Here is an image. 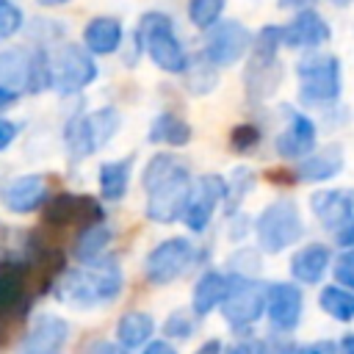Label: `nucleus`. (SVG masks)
<instances>
[{
	"mask_svg": "<svg viewBox=\"0 0 354 354\" xmlns=\"http://www.w3.org/2000/svg\"><path fill=\"white\" fill-rule=\"evenodd\" d=\"M194 318H196V315H194V313H185V310L169 313V318L163 321V335L171 337V340H188V337L194 335V326H196Z\"/></svg>",
	"mask_w": 354,
	"mask_h": 354,
	"instance_id": "72a5a7b5",
	"label": "nucleus"
},
{
	"mask_svg": "<svg viewBox=\"0 0 354 354\" xmlns=\"http://www.w3.org/2000/svg\"><path fill=\"white\" fill-rule=\"evenodd\" d=\"M25 25V14L14 0H0V41L11 39L14 33H19V28Z\"/></svg>",
	"mask_w": 354,
	"mask_h": 354,
	"instance_id": "f704fd0d",
	"label": "nucleus"
},
{
	"mask_svg": "<svg viewBox=\"0 0 354 354\" xmlns=\"http://www.w3.org/2000/svg\"><path fill=\"white\" fill-rule=\"evenodd\" d=\"M310 210L332 235L354 221V194L346 188H321L310 194Z\"/></svg>",
	"mask_w": 354,
	"mask_h": 354,
	"instance_id": "aec40b11",
	"label": "nucleus"
},
{
	"mask_svg": "<svg viewBox=\"0 0 354 354\" xmlns=\"http://www.w3.org/2000/svg\"><path fill=\"white\" fill-rule=\"evenodd\" d=\"M329 39H332V28L315 8L296 11L290 22L282 25V47L290 50H318Z\"/></svg>",
	"mask_w": 354,
	"mask_h": 354,
	"instance_id": "f3484780",
	"label": "nucleus"
},
{
	"mask_svg": "<svg viewBox=\"0 0 354 354\" xmlns=\"http://www.w3.org/2000/svg\"><path fill=\"white\" fill-rule=\"evenodd\" d=\"M39 6H44V8H58V6H66V3H72V0H36Z\"/></svg>",
	"mask_w": 354,
	"mask_h": 354,
	"instance_id": "09e8293b",
	"label": "nucleus"
},
{
	"mask_svg": "<svg viewBox=\"0 0 354 354\" xmlns=\"http://www.w3.org/2000/svg\"><path fill=\"white\" fill-rule=\"evenodd\" d=\"M191 183L194 180L185 160H180L174 152H155L141 171V185L147 194V218L155 224L177 221L183 216Z\"/></svg>",
	"mask_w": 354,
	"mask_h": 354,
	"instance_id": "f257e3e1",
	"label": "nucleus"
},
{
	"mask_svg": "<svg viewBox=\"0 0 354 354\" xmlns=\"http://www.w3.org/2000/svg\"><path fill=\"white\" fill-rule=\"evenodd\" d=\"M227 199V177L221 174H202L199 180L191 183V191H188V199H185V207H183V216L180 221L191 230V232H205L216 207Z\"/></svg>",
	"mask_w": 354,
	"mask_h": 354,
	"instance_id": "f8f14e48",
	"label": "nucleus"
},
{
	"mask_svg": "<svg viewBox=\"0 0 354 354\" xmlns=\"http://www.w3.org/2000/svg\"><path fill=\"white\" fill-rule=\"evenodd\" d=\"M332 249L321 241H310L290 254V277L296 285H318L332 268Z\"/></svg>",
	"mask_w": 354,
	"mask_h": 354,
	"instance_id": "412c9836",
	"label": "nucleus"
},
{
	"mask_svg": "<svg viewBox=\"0 0 354 354\" xmlns=\"http://www.w3.org/2000/svg\"><path fill=\"white\" fill-rule=\"evenodd\" d=\"M194 257H196V249L185 235L166 238L149 249L144 260V277L149 285H158V288L171 285L191 268Z\"/></svg>",
	"mask_w": 354,
	"mask_h": 354,
	"instance_id": "9d476101",
	"label": "nucleus"
},
{
	"mask_svg": "<svg viewBox=\"0 0 354 354\" xmlns=\"http://www.w3.org/2000/svg\"><path fill=\"white\" fill-rule=\"evenodd\" d=\"M337 354H354V332H348L337 340Z\"/></svg>",
	"mask_w": 354,
	"mask_h": 354,
	"instance_id": "49530a36",
	"label": "nucleus"
},
{
	"mask_svg": "<svg viewBox=\"0 0 354 354\" xmlns=\"http://www.w3.org/2000/svg\"><path fill=\"white\" fill-rule=\"evenodd\" d=\"M122 288H124V274L113 257L80 263V268L64 271V277L55 282L58 299L77 310H94V307L111 304L119 299Z\"/></svg>",
	"mask_w": 354,
	"mask_h": 354,
	"instance_id": "f03ea898",
	"label": "nucleus"
},
{
	"mask_svg": "<svg viewBox=\"0 0 354 354\" xmlns=\"http://www.w3.org/2000/svg\"><path fill=\"white\" fill-rule=\"evenodd\" d=\"M224 354H268V346L263 337H241L230 348H224Z\"/></svg>",
	"mask_w": 354,
	"mask_h": 354,
	"instance_id": "4c0bfd02",
	"label": "nucleus"
},
{
	"mask_svg": "<svg viewBox=\"0 0 354 354\" xmlns=\"http://www.w3.org/2000/svg\"><path fill=\"white\" fill-rule=\"evenodd\" d=\"M141 354H177V348L169 340H149Z\"/></svg>",
	"mask_w": 354,
	"mask_h": 354,
	"instance_id": "79ce46f5",
	"label": "nucleus"
},
{
	"mask_svg": "<svg viewBox=\"0 0 354 354\" xmlns=\"http://www.w3.org/2000/svg\"><path fill=\"white\" fill-rule=\"evenodd\" d=\"M266 296H268V282H263L260 277H235V274H230V290H227V299L218 307L227 326L232 332L252 329L266 315Z\"/></svg>",
	"mask_w": 354,
	"mask_h": 354,
	"instance_id": "6e6552de",
	"label": "nucleus"
},
{
	"mask_svg": "<svg viewBox=\"0 0 354 354\" xmlns=\"http://www.w3.org/2000/svg\"><path fill=\"white\" fill-rule=\"evenodd\" d=\"M277 6L282 8V11H304V8H313L315 6V0H277Z\"/></svg>",
	"mask_w": 354,
	"mask_h": 354,
	"instance_id": "c03bdc74",
	"label": "nucleus"
},
{
	"mask_svg": "<svg viewBox=\"0 0 354 354\" xmlns=\"http://www.w3.org/2000/svg\"><path fill=\"white\" fill-rule=\"evenodd\" d=\"M332 277H335V285L354 290V249H340V254H335Z\"/></svg>",
	"mask_w": 354,
	"mask_h": 354,
	"instance_id": "c9c22d12",
	"label": "nucleus"
},
{
	"mask_svg": "<svg viewBox=\"0 0 354 354\" xmlns=\"http://www.w3.org/2000/svg\"><path fill=\"white\" fill-rule=\"evenodd\" d=\"M19 122H11V119H6V116H0V152L3 149H8L14 141H17V136H19Z\"/></svg>",
	"mask_w": 354,
	"mask_h": 354,
	"instance_id": "58836bf2",
	"label": "nucleus"
},
{
	"mask_svg": "<svg viewBox=\"0 0 354 354\" xmlns=\"http://www.w3.org/2000/svg\"><path fill=\"white\" fill-rule=\"evenodd\" d=\"M301 235H304V221H301L299 205L290 196H279L268 202L254 218V238L260 252L266 254H279L296 246Z\"/></svg>",
	"mask_w": 354,
	"mask_h": 354,
	"instance_id": "39448f33",
	"label": "nucleus"
},
{
	"mask_svg": "<svg viewBox=\"0 0 354 354\" xmlns=\"http://www.w3.org/2000/svg\"><path fill=\"white\" fill-rule=\"evenodd\" d=\"M282 111H285V127L274 138V149L285 160H301L315 149L318 127L307 113H301L296 108H282Z\"/></svg>",
	"mask_w": 354,
	"mask_h": 354,
	"instance_id": "2eb2a0df",
	"label": "nucleus"
},
{
	"mask_svg": "<svg viewBox=\"0 0 354 354\" xmlns=\"http://www.w3.org/2000/svg\"><path fill=\"white\" fill-rule=\"evenodd\" d=\"M191 138H194L191 124H188L183 116L169 113V111L158 113V116L149 122V130H147V141H149V144H166V147H174V149L188 147Z\"/></svg>",
	"mask_w": 354,
	"mask_h": 354,
	"instance_id": "a878e982",
	"label": "nucleus"
},
{
	"mask_svg": "<svg viewBox=\"0 0 354 354\" xmlns=\"http://www.w3.org/2000/svg\"><path fill=\"white\" fill-rule=\"evenodd\" d=\"M105 210L88 194H58L44 202V224L47 227H94L102 224Z\"/></svg>",
	"mask_w": 354,
	"mask_h": 354,
	"instance_id": "ddd939ff",
	"label": "nucleus"
},
{
	"mask_svg": "<svg viewBox=\"0 0 354 354\" xmlns=\"http://www.w3.org/2000/svg\"><path fill=\"white\" fill-rule=\"evenodd\" d=\"M254 188V171L252 169H246V166H238L232 174H230V180H227V213L230 216H235L238 213V205L246 199V194Z\"/></svg>",
	"mask_w": 354,
	"mask_h": 354,
	"instance_id": "7c9ffc66",
	"label": "nucleus"
},
{
	"mask_svg": "<svg viewBox=\"0 0 354 354\" xmlns=\"http://www.w3.org/2000/svg\"><path fill=\"white\" fill-rule=\"evenodd\" d=\"M296 354H337V343L335 340H315L310 346L296 348Z\"/></svg>",
	"mask_w": 354,
	"mask_h": 354,
	"instance_id": "ea45409f",
	"label": "nucleus"
},
{
	"mask_svg": "<svg viewBox=\"0 0 354 354\" xmlns=\"http://www.w3.org/2000/svg\"><path fill=\"white\" fill-rule=\"evenodd\" d=\"M296 97L304 108H332L343 94V66L332 53L310 50L296 61Z\"/></svg>",
	"mask_w": 354,
	"mask_h": 354,
	"instance_id": "7ed1b4c3",
	"label": "nucleus"
},
{
	"mask_svg": "<svg viewBox=\"0 0 354 354\" xmlns=\"http://www.w3.org/2000/svg\"><path fill=\"white\" fill-rule=\"evenodd\" d=\"M86 354H130L122 343H113V340H97Z\"/></svg>",
	"mask_w": 354,
	"mask_h": 354,
	"instance_id": "a19ab883",
	"label": "nucleus"
},
{
	"mask_svg": "<svg viewBox=\"0 0 354 354\" xmlns=\"http://www.w3.org/2000/svg\"><path fill=\"white\" fill-rule=\"evenodd\" d=\"M119 127H122V116L113 105H102L91 113L69 119L64 127V144H66L69 160L77 163V160L94 155L119 133Z\"/></svg>",
	"mask_w": 354,
	"mask_h": 354,
	"instance_id": "0eeeda50",
	"label": "nucleus"
},
{
	"mask_svg": "<svg viewBox=\"0 0 354 354\" xmlns=\"http://www.w3.org/2000/svg\"><path fill=\"white\" fill-rule=\"evenodd\" d=\"M227 290H230V274L218 268H205L191 290V313L196 318H207L213 310L221 307V301L227 299Z\"/></svg>",
	"mask_w": 354,
	"mask_h": 354,
	"instance_id": "5701e85b",
	"label": "nucleus"
},
{
	"mask_svg": "<svg viewBox=\"0 0 354 354\" xmlns=\"http://www.w3.org/2000/svg\"><path fill=\"white\" fill-rule=\"evenodd\" d=\"M47 199H50V191L41 174H19L0 185V205L17 216L41 210Z\"/></svg>",
	"mask_w": 354,
	"mask_h": 354,
	"instance_id": "dca6fc26",
	"label": "nucleus"
},
{
	"mask_svg": "<svg viewBox=\"0 0 354 354\" xmlns=\"http://www.w3.org/2000/svg\"><path fill=\"white\" fill-rule=\"evenodd\" d=\"M271 183H277V185H290V183H299L296 180V171H288V169H277V171H268L266 174Z\"/></svg>",
	"mask_w": 354,
	"mask_h": 354,
	"instance_id": "37998d69",
	"label": "nucleus"
},
{
	"mask_svg": "<svg viewBox=\"0 0 354 354\" xmlns=\"http://www.w3.org/2000/svg\"><path fill=\"white\" fill-rule=\"evenodd\" d=\"M50 72H53V88L58 94H77L88 88L100 75L94 55L80 44H61L50 55Z\"/></svg>",
	"mask_w": 354,
	"mask_h": 354,
	"instance_id": "1a4fd4ad",
	"label": "nucleus"
},
{
	"mask_svg": "<svg viewBox=\"0 0 354 354\" xmlns=\"http://www.w3.org/2000/svg\"><path fill=\"white\" fill-rule=\"evenodd\" d=\"M183 80H185V88L191 94H210L216 86H218V69L199 53V58H188V66L183 72Z\"/></svg>",
	"mask_w": 354,
	"mask_h": 354,
	"instance_id": "c756f323",
	"label": "nucleus"
},
{
	"mask_svg": "<svg viewBox=\"0 0 354 354\" xmlns=\"http://www.w3.org/2000/svg\"><path fill=\"white\" fill-rule=\"evenodd\" d=\"M282 86V64L279 55H257L249 53L246 66H243V91L249 102H263L277 94Z\"/></svg>",
	"mask_w": 354,
	"mask_h": 354,
	"instance_id": "a211bd4d",
	"label": "nucleus"
},
{
	"mask_svg": "<svg viewBox=\"0 0 354 354\" xmlns=\"http://www.w3.org/2000/svg\"><path fill=\"white\" fill-rule=\"evenodd\" d=\"M230 268L235 277H254L260 271V254L254 249H243V252H235L232 260H230Z\"/></svg>",
	"mask_w": 354,
	"mask_h": 354,
	"instance_id": "e433bc0d",
	"label": "nucleus"
},
{
	"mask_svg": "<svg viewBox=\"0 0 354 354\" xmlns=\"http://www.w3.org/2000/svg\"><path fill=\"white\" fill-rule=\"evenodd\" d=\"M111 238H113V232L105 224H94V227L80 230L77 238H75V257L80 263H94V260L105 257V249H108Z\"/></svg>",
	"mask_w": 354,
	"mask_h": 354,
	"instance_id": "c85d7f7f",
	"label": "nucleus"
},
{
	"mask_svg": "<svg viewBox=\"0 0 354 354\" xmlns=\"http://www.w3.org/2000/svg\"><path fill=\"white\" fill-rule=\"evenodd\" d=\"M124 39V28L116 17H94L83 28V47L91 55H111L119 50Z\"/></svg>",
	"mask_w": 354,
	"mask_h": 354,
	"instance_id": "b1692460",
	"label": "nucleus"
},
{
	"mask_svg": "<svg viewBox=\"0 0 354 354\" xmlns=\"http://www.w3.org/2000/svg\"><path fill=\"white\" fill-rule=\"evenodd\" d=\"M227 0H188V19L199 30H210L221 14H224Z\"/></svg>",
	"mask_w": 354,
	"mask_h": 354,
	"instance_id": "2f4dec72",
	"label": "nucleus"
},
{
	"mask_svg": "<svg viewBox=\"0 0 354 354\" xmlns=\"http://www.w3.org/2000/svg\"><path fill=\"white\" fill-rule=\"evenodd\" d=\"M304 315V293L296 282H268L266 318L277 335H290Z\"/></svg>",
	"mask_w": 354,
	"mask_h": 354,
	"instance_id": "4468645a",
	"label": "nucleus"
},
{
	"mask_svg": "<svg viewBox=\"0 0 354 354\" xmlns=\"http://www.w3.org/2000/svg\"><path fill=\"white\" fill-rule=\"evenodd\" d=\"M66 340H69V324L61 315L44 313L28 326L17 354H64Z\"/></svg>",
	"mask_w": 354,
	"mask_h": 354,
	"instance_id": "6ab92c4d",
	"label": "nucleus"
},
{
	"mask_svg": "<svg viewBox=\"0 0 354 354\" xmlns=\"http://www.w3.org/2000/svg\"><path fill=\"white\" fill-rule=\"evenodd\" d=\"M155 335V318L144 310H130L116 324V343H122L127 351L144 348Z\"/></svg>",
	"mask_w": 354,
	"mask_h": 354,
	"instance_id": "bb28decb",
	"label": "nucleus"
},
{
	"mask_svg": "<svg viewBox=\"0 0 354 354\" xmlns=\"http://www.w3.org/2000/svg\"><path fill=\"white\" fill-rule=\"evenodd\" d=\"M346 166V152L340 144H326L321 149H313L307 158H301L293 171L299 183H326L332 177H337Z\"/></svg>",
	"mask_w": 354,
	"mask_h": 354,
	"instance_id": "4be33fe9",
	"label": "nucleus"
},
{
	"mask_svg": "<svg viewBox=\"0 0 354 354\" xmlns=\"http://www.w3.org/2000/svg\"><path fill=\"white\" fill-rule=\"evenodd\" d=\"M194 354H224V346H221V340L210 337V340H205Z\"/></svg>",
	"mask_w": 354,
	"mask_h": 354,
	"instance_id": "a18cd8bd",
	"label": "nucleus"
},
{
	"mask_svg": "<svg viewBox=\"0 0 354 354\" xmlns=\"http://www.w3.org/2000/svg\"><path fill=\"white\" fill-rule=\"evenodd\" d=\"M133 160L136 155H124V158H113L105 160L97 171V183H100V194L105 202H119L124 199L127 188H130V174H133Z\"/></svg>",
	"mask_w": 354,
	"mask_h": 354,
	"instance_id": "393cba45",
	"label": "nucleus"
},
{
	"mask_svg": "<svg viewBox=\"0 0 354 354\" xmlns=\"http://www.w3.org/2000/svg\"><path fill=\"white\" fill-rule=\"evenodd\" d=\"M249 47H252V33H249V28L243 22H238V19H218L205 33L202 55L216 69H227V66H235L243 55H249Z\"/></svg>",
	"mask_w": 354,
	"mask_h": 354,
	"instance_id": "9b49d317",
	"label": "nucleus"
},
{
	"mask_svg": "<svg viewBox=\"0 0 354 354\" xmlns=\"http://www.w3.org/2000/svg\"><path fill=\"white\" fill-rule=\"evenodd\" d=\"M0 88L14 94H41L53 88L50 55L44 50L8 47L0 53Z\"/></svg>",
	"mask_w": 354,
	"mask_h": 354,
	"instance_id": "423d86ee",
	"label": "nucleus"
},
{
	"mask_svg": "<svg viewBox=\"0 0 354 354\" xmlns=\"http://www.w3.org/2000/svg\"><path fill=\"white\" fill-rule=\"evenodd\" d=\"M318 307L340 324H351L354 321V290L340 288V285H324L318 293Z\"/></svg>",
	"mask_w": 354,
	"mask_h": 354,
	"instance_id": "cd10ccee",
	"label": "nucleus"
},
{
	"mask_svg": "<svg viewBox=\"0 0 354 354\" xmlns=\"http://www.w3.org/2000/svg\"><path fill=\"white\" fill-rule=\"evenodd\" d=\"M329 3H332V6H337V8H343V6H351L354 0H329Z\"/></svg>",
	"mask_w": 354,
	"mask_h": 354,
	"instance_id": "8fccbe9b",
	"label": "nucleus"
},
{
	"mask_svg": "<svg viewBox=\"0 0 354 354\" xmlns=\"http://www.w3.org/2000/svg\"><path fill=\"white\" fill-rule=\"evenodd\" d=\"M263 141V130L254 124V122H238L232 130H230V149L235 155H249L260 147Z\"/></svg>",
	"mask_w": 354,
	"mask_h": 354,
	"instance_id": "473e14b6",
	"label": "nucleus"
},
{
	"mask_svg": "<svg viewBox=\"0 0 354 354\" xmlns=\"http://www.w3.org/2000/svg\"><path fill=\"white\" fill-rule=\"evenodd\" d=\"M141 53L166 75H183L188 66V53L177 36L174 19L163 11H147L136 30Z\"/></svg>",
	"mask_w": 354,
	"mask_h": 354,
	"instance_id": "20e7f679",
	"label": "nucleus"
},
{
	"mask_svg": "<svg viewBox=\"0 0 354 354\" xmlns=\"http://www.w3.org/2000/svg\"><path fill=\"white\" fill-rule=\"evenodd\" d=\"M17 100H19V94H14V91H6V88H0V111L11 108V105H14Z\"/></svg>",
	"mask_w": 354,
	"mask_h": 354,
	"instance_id": "de8ad7c7",
	"label": "nucleus"
}]
</instances>
